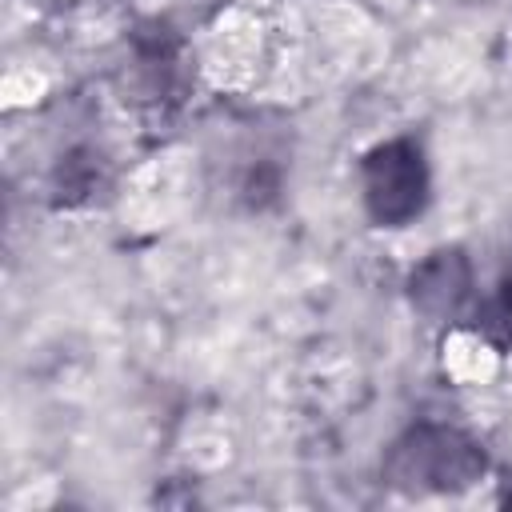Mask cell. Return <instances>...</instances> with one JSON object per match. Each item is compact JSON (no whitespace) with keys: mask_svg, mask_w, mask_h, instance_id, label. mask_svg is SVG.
Segmentation results:
<instances>
[{"mask_svg":"<svg viewBox=\"0 0 512 512\" xmlns=\"http://www.w3.org/2000/svg\"><path fill=\"white\" fill-rule=\"evenodd\" d=\"M360 196L376 224L384 228L412 224L428 208V196H432V172H428L424 148L400 136V140H384L372 152H364Z\"/></svg>","mask_w":512,"mask_h":512,"instance_id":"cell-1","label":"cell"},{"mask_svg":"<svg viewBox=\"0 0 512 512\" xmlns=\"http://www.w3.org/2000/svg\"><path fill=\"white\" fill-rule=\"evenodd\" d=\"M484 468V456L448 428H416L392 452V472L420 488H464Z\"/></svg>","mask_w":512,"mask_h":512,"instance_id":"cell-2","label":"cell"},{"mask_svg":"<svg viewBox=\"0 0 512 512\" xmlns=\"http://www.w3.org/2000/svg\"><path fill=\"white\" fill-rule=\"evenodd\" d=\"M468 284H472L468 260L460 252H436L412 272V300L424 312H444V308L452 312L468 296Z\"/></svg>","mask_w":512,"mask_h":512,"instance_id":"cell-3","label":"cell"},{"mask_svg":"<svg viewBox=\"0 0 512 512\" xmlns=\"http://www.w3.org/2000/svg\"><path fill=\"white\" fill-rule=\"evenodd\" d=\"M484 320H488V328H492L496 336H504V340L512 344V276H504V280L496 284L492 300L484 304Z\"/></svg>","mask_w":512,"mask_h":512,"instance_id":"cell-4","label":"cell"}]
</instances>
